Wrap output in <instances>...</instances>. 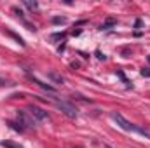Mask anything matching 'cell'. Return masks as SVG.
Listing matches in <instances>:
<instances>
[{"label":"cell","mask_w":150,"mask_h":148,"mask_svg":"<svg viewBox=\"0 0 150 148\" xmlns=\"http://www.w3.org/2000/svg\"><path fill=\"white\" fill-rule=\"evenodd\" d=\"M112 118L117 122V125L120 127V129H124V131H129V132H136V134H140V136H145L147 140H150V132L147 129H143V127H140V125H134V124H131L129 120H126L120 113H117V111H113L112 113Z\"/></svg>","instance_id":"1"},{"label":"cell","mask_w":150,"mask_h":148,"mask_svg":"<svg viewBox=\"0 0 150 148\" xmlns=\"http://www.w3.org/2000/svg\"><path fill=\"white\" fill-rule=\"evenodd\" d=\"M16 115H18V122H19L21 125H25V127H28V129H33V127H37V120H35L33 117H30L26 111L18 110V111H16Z\"/></svg>","instance_id":"2"},{"label":"cell","mask_w":150,"mask_h":148,"mask_svg":"<svg viewBox=\"0 0 150 148\" xmlns=\"http://www.w3.org/2000/svg\"><path fill=\"white\" fill-rule=\"evenodd\" d=\"M56 106L63 111L67 117H70V118H75V117H77V108H75L74 105H70V103H65V101H56Z\"/></svg>","instance_id":"3"},{"label":"cell","mask_w":150,"mask_h":148,"mask_svg":"<svg viewBox=\"0 0 150 148\" xmlns=\"http://www.w3.org/2000/svg\"><path fill=\"white\" fill-rule=\"evenodd\" d=\"M30 115L32 117H35V118H38V120H45V118H49V113L45 110H42L40 106H35V105H30Z\"/></svg>","instance_id":"4"},{"label":"cell","mask_w":150,"mask_h":148,"mask_svg":"<svg viewBox=\"0 0 150 148\" xmlns=\"http://www.w3.org/2000/svg\"><path fill=\"white\" fill-rule=\"evenodd\" d=\"M12 12H14V14L19 18V21H21V23H23V25H25L28 30H32V32H35V30H37V28H35V25H32V23H28V21H26V18H25V14H23V11H21V9H18V7H12Z\"/></svg>","instance_id":"5"},{"label":"cell","mask_w":150,"mask_h":148,"mask_svg":"<svg viewBox=\"0 0 150 148\" xmlns=\"http://www.w3.org/2000/svg\"><path fill=\"white\" fill-rule=\"evenodd\" d=\"M30 78H32V80H33V82H35L37 85H40L42 89H45V91H49V92H56V89H54L52 85H47V84H44V82H40V80H38L37 77H32V75H30Z\"/></svg>","instance_id":"6"},{"label":"cell","mask_w":150,"mask_h":148,"mask_svg":"<svg viewBox=\"0 0 150 148\" xmlns=\"http://www.w3.org/2000/svg\"><path fill=\"white\" fill-rule=\"evenodd\" d=\"M47 77H49L54 84H63V82H65V78H63L61 75H58L56 72H49V73H47Z\"/></svg>","instance_id":"7"},{"label":"cell","mask_w":150,"mask_h":148,"mask_svg":"<svg viewBox=\"0 0 150 148\" xmlns=\"http://www.w3.org/2000/svg\"><path fill=\"white\" fill-rule=\"evenodd\" d=\"M115 25H117V21H115L113 18H108V19H107V21L101 25V30H108L110 26H115Z\"/></svg>","instance_id":"8"},{"label":"cell","mask_w":150,"mask_h":148,"mask_svg":"<svg viewBox=\"0 0 150 148\" xmlns=\"http://www.w3.org/2000/svg\"><path fill=\"white\" fill-rule=\"evenodd\" d=\"M23 4L30 9V11H37L38 9V2H32V0H23Z\"/></svg>","instance_id":"9"},{"label":"cell","mask_w":150,"mask_h":148,"mask_svg":"<svg viewBox=\"0 0 150 148\" xmlns=\"http://www.w3.org/2000/svg\"><path fill=\"white\" fill-rule=\"evenodd\" d=\"M7 124H9V125H11L14 131H18V132H23V131H25V127H23L19 122H7Z\"/></svg>","instance_id":"10"},{"label":"cell","mask_w":150,"mask_h":148,"mask_svg":"<svg viewBox=\"0 0 150 148\" xmlns=\"http://www.w3.org/2000/svg\"><path fill=\"white\" fill-rule=\"evenodd\" d=\"M2 147L4 148H23L21 145H18L14 141H2Z\"/></svg>","instance_id":"11"},{"label":"cell","mask_w":150,"mask_h":148,"mask_svg":"<svg viewBox=\"0 0 150 148\" xmlns=\"http://www.w3.org/2000/svg\"><path fill=\"white\" fill-rule=\"evenodd\" d=\"M9 35H11V37L14 38V40H16V42H18L19 45H23V47H25V42H23V38H21V37H18V35H16L14 32H9Z\"/></svg>","instance_id":"12"},{"label":"cell","mask_w":150,"mask_h":148,"mask_svg":"<svg viewBox=\"0 0 150 148\" xmlns=\"http://www.w3.org/2000/svg\"><path fill=\"white\" fill-rule=\"evenodd\" d=\"M67 19L65 18H52V23H56V25H59V23H65Z\"/></svg>","instance_id":"13"},{"label":"cell","mask_w":150,"mask_h":148,"mask_svg":"<svg viewBox=\"0 0 150 148\" xmlns=\"http://www.w3.org/2000/svg\"><path fill=\"white\" fill-rule=\"evenodd\" d=\"M142 75H143V77H150V68H143V70H142Z\"/></svg>","instance_id":"14"},{"label":"cell","mask_w":150,"mask_h":148,"mask_svg":"<svg viewBox=\"0 0 150 148\" xmlns=\"http://www.w3.org/2000/svg\"><path fill=\"white\" fill-rule=\"evenodd\" d=\"M117 75H119V77H120V78H122V80H124L126 84H129V82H127V78H126V75L122 73V72H117Z\"/></svg>","instance_id":"15"},{"label":"cell","mask_w":150,"mask_h":148,"mask_svg":"<svg viewBox=\"0 0 150 148\" xmlns=\"http://www.w3.org/2000/svg\"><path fill=\"white\" fill-rule=\"evenodd\" d=\"M65 37V33H56V35H52V38L56 40V38H63Z\"/></svg>","instance_id":"16"},{"label":"cell","mask_w":150,"mask_h":148,"mask_svg":"<svg viewBox=\"0 0 150 148\" xmlns=\"http://www.w3.org/2000/svg\"><path fill=\"white\" fill-rule=\"evenodd\" d=\"M142 26V19H136V23H134V28H140Z\"/></svg>","instance_id":"17"},{"label":"cell","mask_w":150,"mask_h":148,"mask_svg":"<svg viewBox=\"0 0 150 148\" xmlns=\"http://www.w3.org/2000/svg\"><path fill=\"white\" fill-rule=\"evenodd\" d=\"M96 56H98V58H100V59H105V56H103V54H101V52H100V51H96Z\"/></svg>","instance_id":"18"},{"label":"cell","mask_w":150,"mask_h":148,"mask_svg":"<svg viewBox=\"0 0 150 148\" xmlns=\"http://www.w3.org/2000/svg\"><path fill=\"white\" fill-rule=\"evenodd\" d=\"M0 85H7V82H5V80H4L2 77H0Z\"/></svg>","instance_id":"19"},{"label":"cell","mask_w":150,"mask_h":148,"mask_svg":"<svg viewBox=\"0 0 150 148\" xmlns=\"http://www.w3.org/2000/svg\"><path fill=\"white\" fill-rule=\"evenodd\" d=\"M147 59H149V63H150V54H149V56H147Z\"/></svg>","instance_id":"20"},{"label":"cell","mask_w":150,"mask_h":148,"mask_svg":"<svg viewBox=\"0 0 150 148\" xmlns=\"http://www.w3.org/2000/svg\"><path fill=\"white\" fill-rule=\"evenodd\" d=\"M107 148H110V147H107Z\"/></svg>","instance_id":"21"}]
</instances>
